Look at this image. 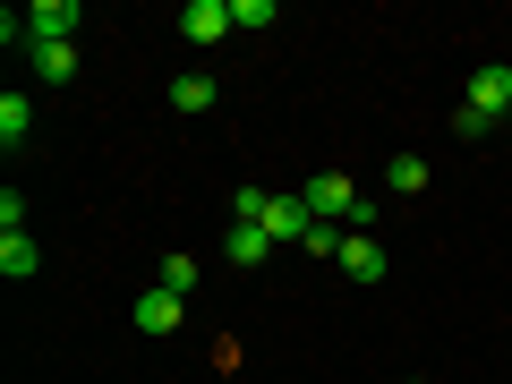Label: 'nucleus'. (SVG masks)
I'll return each instance as SVG.
<instances>
[{"label": "nucleus", "instance_id": "nucleus-3", "mask_svg": "<svg viewBox=\"0 0 512 384\" xmlns=\"http://www.w3.org/2000/svg\"><path fill=\"white\" fill-rule=\"evenodd\" d=\"M308 231H316V214H308V197H299V188H282V197H265V239H299V248H308Z\"/></svg>", "mask_w": 512, "mask_h": 384}, {"label": "nucleus", "instance_id": "nucleus-7", "mask_svg": "<svg viewBox=\"0 0 512 384\" xmlns=\"http://www.w3.org/2000/svg\"><path fill=\"white\" fill-rule=\"evenodd\" d=\"M222 256H231V265H265V256H274L265 222H231V231H222Z\"/></svg>", "mask_w": 512, "mask_h": 384}, {"label": "nucleus", "instance_id": "nucleus-14", "mask_svg": "<svg viewBox=\"0 0 512 384\" xmlns=\"http://www.w3.org/2000/svg\"><path fill=\"white\" fill-rule=\"evenodd\" d=\"M163 291H180V299L197 291V256H163Z\"/></svg>", "mask_w": 512, "mask_h": 384}, {"label": "nucleus", "instance_id": "nucleus-8", "mask_svg": "<svg viewBox=\"0 0 512 384\" xmlns=\"http://www.w3.org/2000/svg\"><path fill=\"white\" fill-rule=\"evenodd\" d=\"M128 316H137V333H180V291H146Z\"/></svg>", "mask_w": 512, "mask_h": 384}, {"label": "nucleus", "instance_id": "nucleus-11", "mask_svg": "<svg viewBox=\"0 0 512 384\" xmlns=\"http://www.w3.org/2000/svg\"><path fill=\"white\" fill-rule=\"evenodd\" d=\"M214 77H205V69H188V77H171V111H205V103H214Z\"/></svg>", "mask_w": 512, "mask_h": 384}, {"label": "nucleus", "instance_id": "nucleus-10", "mask_svg": "<svg viewBox=\"0 0 512 384\" xmlns=\"http://www.w3.org/2000/svg\"><path fill=\"white\" fill-rule=\"evenodd\" d=\"M35 265H43V248H35V239H26V231H0V274H9V282H26Z\"/></svg>", "mask_w": 512, "mask_h": 384}, {"label": "nucleus", "instance_id": "nucleus-13", "mask_svg": "<svg viewBox=\"0 0 512 384\" xmlns=\"http://www.w3.org/2000/svg\"><path fill=\"white\" fill-rule=\"evenodd\" d=\"M26 128H35V103L26 94H0V146H18Z\"/></svg>", "mask_w": 512, "mask_h": 384}, {"label": "nucleus", "instance_id": "nucleus-4", "mask_svg": "<svg viewBox=\"0 0 512 384\" xmlns=\"http://www.w3.org/2000/svg\"><path fill=\"white\" fill-rule=\"evenodd\" d=\"M470 111H478V120H504V111H512V69H504V60H487V69L470 77Z\"/></svg>", "mask_w": 512, "mask_h": 384}, {"label": "nucleus", "instance_id": "nucleus-15", "mask_svg": "<svg viewBox=\"0 0 512 384\" xmlns=\"http://www.w3.org/2000/svg\"><path fill=\"white\" fill-rule=\"evenodd\" d=\"M265 197H274V188H239V197H231V222H265Z\"/></svg>", "mask_w": 512, "mask_h": 384}, {"label": "nucleus", "instance_id": "nucleus-2", "mask_svg": "<svg viewBox=\"0 0 512 384\" xmlns=\"http://www.w3.org/2000/svg\"><path fill=\"white\" fill-rule=\"evenodd\" d=\"M77 26H86L77 0H35L26 9V43H77Z\"/></svg>", "mask_w": 512, "mask_h": 384}, {"label": "nucleus", "instance_id": "nucleus-6", "mask_svg": "<svg viewBox=\"0 0 512 384\" xmlns=\"http://www.w3.org/2000/svg\"><path fill=\"white\" fill-rule=\"evenodd\" d=\"M333 265H342L350 282H384V248H376V239H367V231H350V239H342V256H333Z\"/></svg>", "mask_w": 512, "mask_h": 384}, {"label": "nucleus", "instance_id": "nucleus-1", "mask_svg": "<svg viewBox=\"0 0 512 384\" xmlns=\"http://www.w3.org/2000/svg\"><path fill=\"white\" fill-rule=\"evenodd\" d=\"M299 197H308V214H316V222H333V231H367V222H376L350 171H316V180L299 188Z\"/></svg>", "mask_w": 512, "mask_h": 384}, {"label": "nucleus", "instance_id": "nucleus-12", "mask_svg": "<svg viewBox=\"0 0 512 384\" xmlns=\"http://www.w3.org/2000/svg\"><path fill=\"white\" fill-rule=\"evenodd\" d=\"M384 188H393V197H419V188H427V163H419V154H393V163H384Z\"/></svg>", "mask_w": 512, "mask_h": 384}, {"label": "nucleus", "instance_id": "nucleus-9", "mask_svg": "<svg viewBox=\"0 0 512 384\" xmlns=\"http://www.w3.org/2000/svg\"><path fill=\"white\" fill-rule=\"evenodd\" d=\"M26 52H35L43 86H69V77H77V43H26Z\"/></svg>", "mask_w": 512, "mask_h": 384}, {"label": "nucleus", "instance_id": "nucleus-16", "mask_svg": "<svg viewBox=\"0 0 512 384\" xmlns=\"http://www.w3.org/2000/svg\"><path fill=\"white\" fill-rule=\"evenodd\" d=\"M487 128H495V120H478V111H470V103H461V111H453V137H461V146H478V137H487Z\"/></svg>", "mask_w": 512, "mask_h": 384}, {"label": "nucleus", "instance_id": "nucleus-5", "mask_svg": "<svg viewBox=\"0 0 512 384\" xmlns=\"http://www.w3.org/2000/svg\"><path fill=\"white\" fill-rule=\"evenodd\" d=\"M231 0H188V9H180V35L188 43H222V35H231Z\"/></svg>", "mask_w": 512, "mask_h": 384}]
</instances>
